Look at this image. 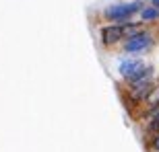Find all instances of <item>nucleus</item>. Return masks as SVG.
Wrapping results in <instances>:
<instances>
[{
    "label": "nucleus",
    "mask_w": 159,
    "mask_h": 152,
    "mask_svg": "<svg viewBox=\"0 0 159 152\" xmlns=\"http://www.w3.org/2000/svg\"><path fill=\"white\" fill-rule=\"evenodd\" d=\"M147 4V0H124V2H112L101 11V19L106 23H128L134 17H139L141 8Z\"/></svg>",
    "instance_id": "obj_1"
},
{
    "label": "nucleus",
    "mask_w": 159,
    "mask_h": 152,
    "mask_svg": "<svg viewBox=\"0 0 159 152\" xmlns=\"http://www.w3.org/2000/svg\"><path fill=\"white\" fill-rule=\"evenodd\" d=\"M157 45V31L153 27H145L141 33L128 37L120 43L124 56H145V53L153 52V47Z\"/></svg>",
    "instance_id": "obj_2"
},
{
    "label": "nucleus",
    "mask_w": 159,
    "mask_h": 152,
    "mask_svg": "<svg viewBox=\"0 0 159 152\" xmlns=\"http://www.w3.org/2000/svg\"><path fill=\"white\" fill-rule=\"evenodd\" d=\"M147 66L149 64L143 60V56H122L120 62H118V74H120V78L128 84V82L136 80V78L145 72Z\"/></svg>",
    "instance_id": "obj_3"
},
{
    "label": "nucleus",
    "mask_w": 159,
    "mask_h": 152,
    "mask_svg": "<svg viewBox=\"0 0 159 152\" xmlns=\"http://www.w3.org/2000/svg\"><path fill=\"white\" fill-rule=\"evenodd\" d=\"M99 41L106 49H114L124 41V29L118 23H106L99 29Z\"/></svg>",
    "instance_id": "obj_4"
},
{
    "label": "nucleus",
    "mask_w": 159,
    "mask_h": 152,
    "mask_svg": "<svg viewBox=\"0 0 159 152\" xmlns=\"http://www.w3.org/2000/svg\"><path fill=\"white\" fill-rule=\"evenodd\" d=\"M141 117H143V132H145V136L151 142L159 134V105L153 107V109H149V111H145V113H141Z\"/></svg>",
    "instance_id": "obj_5"
},
{
    "label": "nucleus",
    "mask_w": 159,
    "mask_h": 152,
    "mask_svg": "<svg viewBox=\"0 0 159 152\" xmlns=\"http://www.w3.org/2000/svg\"><path fill=\"white\" fill-rule=\"evenodd\" d=\"M139 21H141L143 25H147V27L157 25L159 23V8L147 2V4L141 8V12H139Z\"/></svg>",
    "instance_id": "obj_6"
},
{
    "label": "nucleus",
    "mask_w": 159,
    "mask_h": 152,
    "mask_svg": "<svg viewBox=\"0 0 159 152\" xmlns=\"http://www.w3.org/2000/svg\"><path fill=\"white\" fill-rule=\"evenodd\" d=\"M159 105V80L153 84V88L149 91V95L145 97V101H143V105H141V113L149 111V109H153V107Z\"/></svg>",
    "instance_id": "obj_7"
},
{
    "label": "nucleus",
    "mask_w": 159,
    "mask_h": 152,
    "mask_svg": "<svg viewBox=\"0 0 159 152\" xmlns=\"http://www.w3.org/2000/svg\"><path fill=\"white\" fill-rule=\"evenodd\" d=\"M149 150H151V152H159V134L149 142Z\"/></svg>",
    "instance_id": "obj_8"
},
{
    "label": "nucleus",
    "mask_w": 159,
    "mask_h": 152,
    "mask_svg": "<svg viewBox=\"0 0 159 152\" xmlns=\"http://www.w3.org/2000/svg\"><path fill=\"white\" fill-rule=\"evenodd\" d=\"M149 4H153V6H157V8H159V0H149Z\"/></svg>",
    "instance_id": "obj_9"
}]
</instances>
